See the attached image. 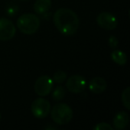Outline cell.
<instances>
[{
    "mask_svg": "<svg viewBox=\"0 0 130 130\" xmlns=\"http://www.w3.org/2000/svg\"><path fill=\"white\" fill-rule=\"evenodd\" d=\"M57 29L65 36H71L77 32L79 27V19L77 13L69 8H60L53 15Z\"/></svg>",
    "mask_w": 130,
    "mask_h": 130,
    "instance_id": "cell-1",
    "label": "cell"
},
{
    "mask_svg": "<svg viewBox=\"0 0 130 130\" xmlns=\"http://www.w3.org/2000/svg\"><path fill=\"white\" fill-rule=\"evenodd\" d=\"M40 26V19L33 13H24L17 19V27L26 35L34 34Z\"/></svg>",
    "mask_w": 130,
    "mask_h": 130,
    "instance_id": "cell-2",
    "label": "cell"
},
{
    "mask_svg": "<svg viewBox=\"0 0 130 130\" xmlns=\"http://www.w3.org/2000/svg\"><path fill=\"white\" fill-rule=\"evenodd\" d=\"M50 111L53 121L58 125L68 124L73 118L72 109L64 103H59L55 104Z\"/></svg>",
    "mask_w": 130,
    "mask_h": 130,
    "instance_id": "cell-3",
    "label": "cell"
},
{
    "mask_svg": "<svg viewBox=\"0 0 130 130\" xmlns=\"http://www.w3.org/2000/svg\"><path fill=\"white\" fill-rule=\"evenodd\" d=\"M32 114L38 119H45L48 116L51 110V104L48 100L45 98H38L32 102L30 106Z\"/></svg>",
    "mask_w": 130,
    "mask_h": 130,
    "instance_id": "cell-4",
    "label": "cell"
},
{
    "mask_svg": "<svg viewBox=\"0 0 130 130\" xmlns=\"http://www.w3.org/2000/svg\"><path fill=\"white\" fill-rule=\"evenodd\" d=\"M54 87V80L48 76H41L36 80L35 92L39 96H47L51 94Z\"/></svg>",
    "mask_w": 130,
    "mask_h": 130,
    "instance_id": "cell-5",
    "label": "cell"
},
{
    "mask_svg": "<svg viewBox=\"0 0 130 130\" xmlns=\"http://www.w3.org/2000/svg\"><path fill=\"white\" fill-rule=\"evenodd\" d=\"M87 87V80L80 75H73L66 81V88L72 94H80Z\"/></svg>",
    "mask_w": 130,
    "mask_h": 130,
    "instance_id": "cell-6",
    "label": "cell"
},
{
    "mask_svg": "<svg viewBox=\"0 0 130 130\" xmlns=\"http://www.w3.org/2000/svg\"><path fill=\"white\" fill-rule=\"evenodd\" d=\"M16 28L12 21L7 18H0V40L8 41L15 36Z\"/></svg>",
    "mask_w": 130,
    "mask_h": 130,
    "instance_id": "cell-7",
    "label": "cell"
},
{
    "mask_svg": "<svg viewBox=\"0 0 130 130\" xmlns=\"http://www.w3.org/2000/svg\"><path fill=\"white\" fill-rule=\"evenodd\" d=\"M96 22L99 27L105 30H112L116 29L118 25V20L115 15L107 12L99 13L96 17Z\"/></svg>",
    "mask_w": 130,
    "mask_h": 130,
    "instance_id": "cell-8",
    "label": "cell"
},
{
    "mask_svg": "<svg viewBox=\"0 0 130 130\" xmlns=\"http://www.w3.org/2000/svg\"><path fill=\"white\" fill-rule=\"evenodd\" d=\"M88 88L91 91V93L94 94H100L103 93L107 88V82L104 78L101 77H96L89 81Z\"/></svg>",
    "mask_w": 130,
    "mask_h": 130,
    "instance_id": "cell-9",
    "label": "cell"
},
{
    "mask_svg": "<svg viewBox=\"0 0 130 130\" xmlns=\"http://www.w3.org/2000/svg\"><path fill=\"white\" fill-rule=\"evenodd\" d=\"M129 123V115L126 111H119L113 119V128L117 130H123Z\"/></svg>",
    "mask_w": 130,
    "mask_h": 130,
    "instance_id": "cell-10",
    "label": "cell"
},
{
    "mask_svg": "<svg viewBox=\"0 0 130 130\" xmlns=\"http://www.w3.org/2000/svg\"><path fill=\"white\" fill-rule=\"evenodd\" d=\"M52 6L51 0H36L34 4V12L38 14H45Z\"/></svg>",
    "mask_w": 130,
    "mask_h": 130,
    "instance_id": "cell-11",
    "label": "cell"
},
{
    "mask_svg": "<svg viewBox=\"0 0 130 130\" xmlns=\"http://www.w3.org/2000/svg\"><path fill=\"white\" fill-rule=\"evenodd\" d=\"M110 58L114 62L119 65H121V66L126 64V61H127L126 54L120 50H114L110 54Z\"/></svg>",
    "mask_w": 130,
    "mask_h": 130,
    "instance_id": "cell-12",
    "label": "cell"
},
{
    "mask_svg": "<svg viewBox=\"0 0 130 130\" xmlns=\"http://www.w3.org/2000/svg\"><path fill=\"white\" fill-rule=\"evenodd\" d=\"M66 90L62 86H58L52 92V98L54 101H61L65 97Z\"/></svg>",
    "mask_w": 130,
    "mask_h": 130,
    "instance_id": "cell-13",
    "label": "cell"
},
{
    "mask_svg": "<svg viewBox=\"0 0 130 130\" xmlns=\"http://www.w3.org/2000/svg\"><path fill=\"white\" fill-rule=\"evenodd\" d=\"M121 101H122L123 106L126 110H130V87H126L123 90L121 94Z\"/></svg>",
    "mask_w": 130,
    "mask_h": 130,
    "instance_id": "cell-14",
    "label": "cell"
},
{
    "mask_svg": "<svg viewBox=\"0 0 130 130\" xmlns=\"http://www.w3.org/2000/svg\"><path fill=\"white\" fill-rule=\"evenodd\" d=\"M66 78H67V73L61 71H56L54 74V77H53V80L54 82H56L57 84L63 83L66 80Z\"/></svg>",
    "mask_w": 130,
    "mask_h": 130,
    "instance_id": "cell-15",
    "label": "cell"
},
{
    "mask_svg": "<svg viewBox=\"0 0 130 130\" xmlns=\"http://www.w3.org/2000/svg\"><path fill=\"white\" fill-rule=\"evenodd\" d=\"M94 130H113V126H111L110 124L106 122H102L98 123L95 126H94Z\"/></svg>",
    "mask_w": 130,
    "mask_h": 130,
    "instance_id": "cell-16",
    "label": "cell"
},
{
    "mask_svg": "<svg viewBox=\"0 0 130 130\" xmlns=\"http://www.w3.org/2000/svg\"><path fill=\"white\" fill-rule=\"evenodd\" d=\"M109 45H110V47H113V48L117 47V45H118L117 38H116V37H114V36H110V38H109Z\"/></svg>",
    "mask_w": 130,
    "mask_h": 130,
    "instance_id": "cell-17",
    "label": "cell"
},
{
    "mask_svg": "<svg viewBox=\"0 0 130 130\" xmlns=\"http://www.w3.org/2000/svg\"><path fill=\"white\" fill-rule=\"evenodd\" d=\"M18 13V9H17V7H15V6H10V7L7 8V13L10 15V16H13V15H15L16 13Z\"/></svg>",
    "mask_w": 130,
    "mask_h": 130,
    "instance_id": "cell-18",
    "label": "cell"
},
{
    "mask_svg": "<svg viewBox=\"0 0 130 130\" xmlns=\"http://www.w3.org/2000/svg\"><path fill=\"white\" fill-rule=\"evenodd\" d=\"M22 1H28V0H22Z\"/></svg>",
    "mask_w": 130,
    "mask_h": 130,
    "instance_id": "cell-19",
    "label": "cell"
},
{
    "mask_svg": "<svg viewBox=\"0 0 130 130\" xmlns=\"http://www.w3.org/2000/svg\"><path fill=\"white\" fill-rule=\"evenodd\" d=\"M0 119H1V114H0Z\"/></svg>",
    "mask_w": 130,
    "mask_h": 130,
    "instance_id": "cell-20",
    "label": "cell"
}]
</instances>
